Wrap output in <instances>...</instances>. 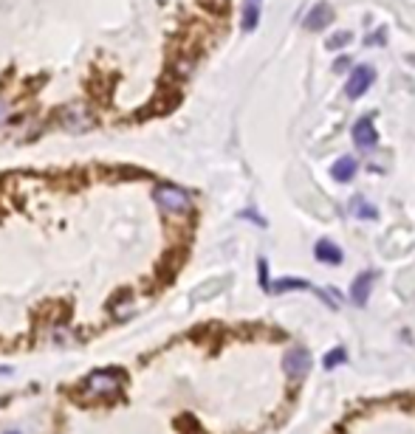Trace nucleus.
<instances>
[{"mask_svg":"<svg viewBox=\"0 0 415 434\" xmlns=\"http://www.w3.org/2000/svg\"><path fill=\"white\" fill-rule=\"evenodd\" d=\"M257 276H260V287H263V291H271V282H268V260H257Z\"/></svg>","mask_w":415,"mask_h":434,"instance_id":"16","label":"nucleus"},{"mask_svg":"<svg viewBox=\"0 0 415 434\" xmlns=\"http://www.w3.org/2000/svg\"><path fill=\"white\" fill-rule=\"evenodd\" d=\"M6 119H9V105H6L3 99H0V127H3Z\"/></svg>","mask_w":415,"mask_h":434,"instance_id":"21","label":"nucleus"},{"mask_svg":"<svg viewBox=\"0 0 415 434\" xmlns=\"http://www.w3.org/2000/svg\"><path fill=\"white\" fill-rule=\"evenodd\" d=\"M351 59H354V57H348V54H339V57H336V62H333V70H336V74H342L344 68H351Z\"/></svg>","mask_w":415,"mask_h":434,"instance_id":"18","label":"nucleus"},{"mask_svg":"<svg viewBox=\"0 0 415 434\" xmlns=\"http://www.w3.org/2000/svg\"><path fill=\"white\" fill-rule=\"evenodd\" d=\"M85 389L91 395H99V398H113L122 389V375L116 370H96V373L88 375Z\"/></svg>","mask_w":415,"mask_h":434,"instance_id":"2","label":"nucleus"},{"mask_svg":"<svg viewBox=\"0 0 415 434\" xmlns=\"http://www.w3.org/2000/svg\"><path fill=\"white\" fill-rule=\"evenodd\" d=\"M156 203L164 209V211H170V214H181V211H187L189 209V195L181 189V186H173V184H161V186H156Z\"/></svg>","mask_w":415,"mask_h":434,"instance_id":"1","label":"nucleus"},{"mask_svg":"<svg viewBox=\"0 0 415 434\" xmlns=\"http://www.w3.org/2000/svg\"><path fill=\"white\" fill-rule=\"evenodd\" d=\"M127 313H130V310H127V302H124V299H122V302H116V305H113V316H116V319H124V316H127Z\"/></svg>","mask_w":415,"mask_h":434,"instance_id":"19","label":"nucleus"},{"mask_svg":"<svg viewBox=\"0 0 415 434\" xmlns=\"http://www.w3.org/2000/svg\"><path fill=\"white\" fill-rule=\"evenodd\" d=\"M333 9H330V3H325V0H322V3H316L308 15H305V20H303V29L305 31H322V29H328L330 23H333Z\"/></svg>","mask_w":415,"mask_h":434,"instance_id":"7","label":"nucleus"},{"mask_svg":"<svg viewBox=\"0 0 415 434\" xmlns=\"http://www.w3.org/2000/svg\"><path fill=\"white\" fill-rule=\"evenodd\" d=\"M311 367H314V358H311V352H308L305 347H294V350H289L286 358H283V370H286V375H289L291 381L305 378V375L311 373Z\"/></svg>","mask_w":415,"mask_h":434,"instance_id":"4","label":"nucleus"},{"mask_svg":"<svg viewBox=\"0 0 415 434\" xmlns=\"http://www.w3.org/2000/svg\"><path fill=\"white\" fill-rule=\"evenodd\" d=\"M6 434H20V431H6Z\"/></svg>","mask_w":415,"mask_h":434,"instance_id":"22","label":"nucleus"},{"mask_svg":"<svg viewBox=\"0 0 415 434\" xmlns=\"http://www.w3.org/2000/svg\"><path fill=\"white\" fill-rule=\"evenodd\" d=\"M354 144H356V147H359L362 153H373V150H376L379 133H376L370 116H362V119L354 124Z\"/></svg>","mask_w":415,"mask_h":434,"instance_id":"6","label":"nucleus"},{"mask_svg":"<svg viewBox=\"0 0 415 434\" xmlns=\"http://www.w3.org/2000/svg\"><path fill=\"white\" fill-rule=\"evenodd\" d=\"M271 291H277V294H286V291H311V294H316L319 299H325L328 302V308L330 310H336V302L325 294V291H319V287H314L308 279H297V276H283V279H277V282H271Z\"/></svg>","mask_w":415,"mask_h":434,"instance_id":"5","label":"nucleus"},{"mask_svg":"<svg viewBox=\"0 0 415 434\" xmlns=\"http://www.w3.org/2000/svg\"><path fill=\"white\" fill-rule=\"evenodd\" d=\"M257 23H260V9H257V3H246V9H243V31H254Z\"/></svg>","mask_w":415,"mask_h":434,"instance_id":"12","label":"nucleus"},{"mask_svg":"<svg viewBox=\"0 0 415 434\" xmlns=\"http://www.w3.org/2000/svg\"><path fill=\"white\" fill-rule=\"evenodd\" d=\"M240 217H246V220H257L260 226H265V220H263V217H260L257 211H249V209H246V211H240Z\"/></svg>","mask_w":415,"mask_h":434,"instance_id":"20","label":"nucleus"},{"mask_svg":"<svg viewBox=\"0 0 415 434\" xmlns=\"http://www.w3.org/2000/svg\"><path fill=\"white\" fill-rule=\"evenodd\" d=\"M344 361H348V352H344V347H333L328 355H325V370H336L339 364H344Z\"/></svg>","mask_w":415,"mask_h":434,"instance_id":"13","label":"nucleus"},{"mask_svg":"<svg viewBox=\"0 0 415 434\" xmlns=\"http://www.w3.org/2000/svg\"><path fill=\"white\" fill-rule=\"evenodd\" d=\"M314 254H316V260L319 262H325V265H339L342 262V248L336 246V243H330V240H319L316 246H314Z\"/></svg>","mask_w":415,"mask_h":434,"instance_id":"11","label":"nucleus"},{"mask_svg":"<svg viewBox=\"0 0 415 434\" xmlns=\"http://www.w3.org/2000/svg\"><path fill=\"white\" fill-rule=\"evenodd\" d=\"M62 124H65L68 130H88V127H91V113H88L85 107L74 105V107H68V110H65Z\"/></svg>","mask_w":415,"mask_h":434,"instance_id":"10","label":"nucleus"},{"mask_svg":"<svg viewBox=\"0 0 415 434\" xmlns=\"http://www.w3.org/2000/svg\"><path fill=\"white\" fill-rule=\"evenodd\" d=\"M373 279H376L373 271H362V274L354 279V285H351V302H354L356 308H365V305H367L370 291H373Z\"/></svg>","mask_w":415,"mask_h":434,"instance_id":"8","label":"nucleus"},{"mask_svg":"<svg viewBox=\"0 0 415 434\" xmlns=\"http://www.w3.org/2000/svg\"><path fill=\"white\" fill-rule=\"evenodd\" d=\"M351 40H354V34H351V31H336V34H333V37H330L325 45H328L330 51H339V48H344V45H348Z\"/></svg>","mask_w":415,"mask_h":434,"instance_id":"15","label":"nucleus"},{"mask_svg":"<svg viewBox=\"0 0 415 434\" xmlns=\"http://www.w3.org/2000/svg\"><path fill=\"white\" fill-rule=\"evenodd\" d=\"M356 170H359V164H356L354 156H342V158L330 167V175H333V181H339V184H351L354 175H356Z\"/></svg>","mask_w":415,"mask_h":434,"instance_id":"9","label":"nucleus"},{"mask_svg":"<svg viewBox=\"0 0 415 434\" xmlns=\"http://www.w3.org/2000/svg\"><path fill=\"white\" fill-rule=\"evenodd\" d=\"M373 82H376V68L373 65H356L351 70L348 82H344V96H348V99H362L370 91Z\"/></svg>","mask_w":415,"mask_h":434,"instance_id":"3","label":"nucleus"},{"mask_svg":"<svg viewBox=\"0 0 415 434\" xmlns=\"http://www.w3.org/2000/svg\"><path fill=\"white\" fill-rule=\"evenodd\" d=\"M354 206H356V214L362 217V220H376V217H379V209L373 203H365L362 197H356Z\"/></svg>","mask_w":415,"mask_h":434,"instance_id":"14","label":"nucleus"},{"mask_svg":"<svg viewBox=\"0 0 415 434\" xmlns=\"http://www.w3.org/2000/svg\"><path fill=\"white\" fill-rule=\"evenodd\" d=\"M384 34H387L384 29H376V31H373V34L365 40V45H384V43H387V40H384Z\"/></svg>","mask_w":415,"mask_h":434,"instance_id":"17","label":"nucleus"}]
</instances>
